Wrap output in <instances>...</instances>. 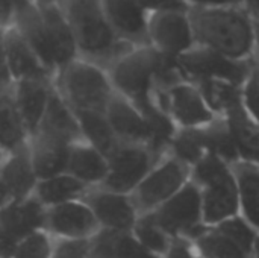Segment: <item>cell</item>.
Returning a JSON list of instances; mask_svg holds the SVG:
<instances>
[{"instance_id":"obj_14","label":"cell","mask_w":259,"mask_h":258,"mask_svg":"<svg viewBox=\"0 0 259 258\" xmlns=\"http://www.w3.org/2000/svg\"><path fill=\"white\" fill-rule=\"evenodd\" d=\"M252 243L253 233L238 219L199 239V246L206 258H246Z\"/></svg>"},{"instance_id":"obj_47","label":"cell","mask_w":259,"mask_h":258,"mask_svg":"<svg viewBox=\"0 0 259 258\" xmlns=\"http://www.w3.org/2000/svg\"><path fill=\"white\" fill-rule=\"evenodd\" d=\"M255 59L259 64V23H256V38H255Z\"/></svg>"},{"instance_id":"obj_24","label":"cell","mask_w":259,"mask_h":258,"mask_svg":"<svg viewBox=\"0 0 259 258\" xmlns=\"http://www.w3.org/2000/svg\"><path fill=\"white\" fill-rule=\"evenodd\" d=\"M90 258H155L127 231L100 228L90 239Z\"/></svg>"},{"instance_id":"obj_20","label":"cell","mask_w":259,"mask_h":258,"mask_svg":"<svg viewBox=\"0 0 259 258\" xmlns=\"http://www.w3.org/2000/svg\"><path fill=\"white\" fill-rule=\"evenodd\" d=\"M35 134L49 137V138H53L67 144H74L83 140L73 109L59 96L56 88L53 90L50 96L46 114Z\"/></svg>"},{"instance_id":"obj_9","label":"cell","mask_w":259,"mask_h":258,"mask_svg":"<svg viewBox=\"0 0 259 258\" xmlns=\"http://www.w3.org/2000/svg\"><path fill=\"white\" fill-rule=\"evenodd\" d=\"M99 230L96 216L82 199L47 208L46 231L53 239L90 240Z\"/></svg>"},{"instance_id":"obj_41","label":"cell","mask_w":259,"mask_h":258,"mask_svg":"<svg viewBox=\"0 0 259 258\" xmlns=\"http://www.w3.org/2000/svg\"><path fill=\"white\" fill-rule=\"evenodd\" d=\"M18 242L0 230V258H14Z\"/></svg>"},{"instance_id":"obj_21","label":"cell","mask_w":259,"mask_h":258,"mask_svg":"<svg viewBox=\"0 0 259 258\" xmlns=\"http://www.w3.org/2000/svg\"><path fill=\"white\" fill-rule=\"evenodd\" d=\"M108 122L120 143L132 144L149 138V126L143 114L123 96L115 93L106 108Z\"/></svg>"},{"instance_id":"obj_40","label":"cell","mask_w":259,"mask_h":258,"mask_svg":"<svg viewBox=\"0 0 259 258\" xmlns=\"http://www.w3.org/2000/svg\"><path fill=\"white\" fill-rule=\"evenodd\" d=\"M27 2L30 0H0V27H11L18 9L23 8Z\"/></svg>"},{"instance_id":"obj_4","label":"cell","mask_w":259,"mask_h":258,"mask_svg":"<svg viewBox=\"0 0 259 258\" xmlns=\"http://www.w3.org/2000/svg\"><path fill=\"white\" fill-rule=\"evenodd\" d=\"M59 6L74 35L79 59L108 71L112 64L134 49L114 32L102 0H64Z\"/></svg>"},{"instance_id":"obj_29","label":"cell","mask_w":259,"mask_h":258,"mask_svg":"<svg viewBox=\"0 0 259 258\" xmlns=\"http://www.w3.org/2000/svg\"><path fill=\"white\" fill-rule=\"evenodd\" d=\"M226 111L229 116V132L237 151L247 160H259V129L249 120L241 100L235 102Z\"/></svg>"},{"instance_id":"obj_2","label":"cell","mask_w":259,"mask_h":258,"mask_svg":"<svg viewBox=\"0 0 259 258\" xmlns=\"http://www.w3.org/2000/svg\"><path fill=\"white\" fill-rule=\"evenodd\" d=\"M11 27L27 41L53 79L79 59L74 35L58 5H36L30 0L18 9Z\"/></svg>"},{"instance_id":"obj_30","label":"cell","mask_w":259,"mask_h":258,"mask_svg":"<svg viewBox=\"0 0 259 258\" xmlns=\"http://www.w3.org/2000/svg\"><path fill=\"white\" fill-rule=\"evenodd\" d=\"M238 181L246 214L256 227H259V170L250 166H240Z\"/></svg>"},{"instance_id":"obj_36","label":"cell","mask_w":259,"mask_h":258,"mask_svg":"<svg viewBox=\"0 0 259 258\" xmlns=\"http://www.w3.org/2000/svg\"><path fill=\"white\" fill-rule=\"evenodd\" d=\"M137 236L140 239V243L146 249H152V251H164L165 249V245H167L165 237L162 236L159 228L149 217L138 222Z\"/></svg>"},{"instance_id":"obj_16","label":"cell","mask_w":259,"mask_h":258,"mask_svg":"<svg viewBox=\"0 0 259 258\" xmlns=\"http://www.w3.org/2000/svg\"><path fill=\"white\" fill-rule=\"evenodd\" d=\"M0 179L9 201L24 199L33 195L38 178L32 164L29 143L12 152L3 154L0 161Z\"/></svg>"},{"instance_id":"obj_31","label":"cell","mask_w":259,"mask_h":258,"mask_svg":"<svg viewBox=\"0 0 259 258\" xmlns=\"http://www.w3.org/2000/svg\"><path fill=\"white\" fill-rule=\"evenodd\" d=\"M197 84L208 103L215 109H228L235 102L241 100L238 85L223 81H202Z\"/></svg>"},{"instance_id":"obj_38","label":"cell","mask_w":259,"mask_h":258,"mask_svg":"<svg viewBox=\"0 0 259 258\" xmlns=\"http://www.w3.org/2000/svg\"><path fill=\"white\" fill-rule=\"evenodd\" d=\"M244 99L252 114L259 120V64L255 65L244 82Z\"/></svg>"},{"instance_id":"obj_12","label":"cell","mask_w":259,"mask_h":258,"mask_svg":"<svg viewBox=\"0 0 259 258\" xmlns=\"http://www.w3.org/2000/svg\"><path fill=\"white\" fill-rule=\"evenodd\" d=\"M82 201L96 216L100 228L114 231H129L135 224L134 205L124 195L99 189H88Z\"/></svg>"},{"instance_id":"obj_22","label":"cell","mask_w":259,"mask_h":258,"mask_svg":"<svg viewBox=\"0 0 259 258\" xmlns=\"http://www.w3.org/2000/svg\"><path fill=\"white\" fill-rule=\"evenodd\" d=\"M71 146L73 144H67L38 134L29 138L30 158L38 181L67 173Z\"/></svg>"},{"instance_id":"obj_43","label":"cell","mask_w":259,"mask_h":258,"mask_svg":"<svg viewBox=\"0 0 259 258\" xmlns=\"http://www.w3.org/2000/svg\"><path fill=\"white\" fill-rule=\"evenodd\" d=\"M11 78L6 68V55H5V29L0 27V79Z\"/></svg>"},{"instance_id":"obj_17","label":"cell","mask_w":259,"mask_h":258,"mask_svg":"<svg viewBox=\"0 0 259 258\" xmlns=\"http://www.w3.org/2000/svg\"><path fill=\"white\" fill-rule=\"evenodd\" d=\"M200 214V196L193 186L184 189L175 199H171L162 210L149 216L158 227L170 233L185 231L193 233Z\"/></svg>"},{"instance_id":"obj_26","label":"cell","mask_w":259,"mask_h":258,"mask_svg":"<svg viewBox=\"0 0 259 258\" xmlns=\"http://www.w3.org/2000/svg\"><path fill=\"white\" fill-rule=\"evenodd\" d=\"M88 189L91 187L85 186L70 173H62L47 179H39L33 195L46 208H52L61 204L82 199Z\"/></svg>"},{"instance_id":"obj_18","label":"cell","mask_w":259,"mask_h":258,"mask_svg":"<svg viewBox=\"0 0 259 258\" xmlns=\"http://www.w3.org/2000/svg\"><path fill=\"white\" fill-rule=\"evenodd\" d=\"M53 90V81L14 82L15 102L23 119V123L26 126V131L29 134V138L38 131Z\"/></svg>"},{"instance_id":"obj_7","label":"cell","mask_w":259,"mask_h":258,"mask_svg":"<svg viewBox=\"0 0 259 258\" xmlns=\"http://www.w3.org/2000/svg\"><path fill=\"white\" fill-rule=\"evenodd\" d=\"M147 35L149 44L153 49L173 59L181 58L197 46L188 9L150 14L147 20Z\"/></svg>"},{"instance_id":"obj_33","label":"cell","mask_w":259,"mask_h":258,"mask_svg":"<svg viewBox=\"0 0 259 258\" xmlns=\"http://www.w3.org/2000/svg\"><path fill=\"white\" fill-rule=\"evenodd\" d=\"M55 239L47 231H38L20 240L14 258H52Z\"/></svg>"},{"instance_id":"obj_50","label":"cell","mask_w":259,"mask_h":258,"mask_svg":"<svg viewBox=\"0 0 259 258\" xmlns=\"http://www.w3.org/2000/svg\"><path fill=\"white\" fill-rule=\"evenodd\" d=\"M2 158H3V152H2V149H0V161H2Z\"/></svg>"},{"instance_id":"obj_11","label":"cell","mask_w":259,"mask_h":258,"mask_svg":"<svg viewBox=\"0 0 259 258\" xmlns=\"http://www.w3.org/2000/svg\"><path fill=\"white\" fill-rule=\"evenodd\" d=\"M47 208L35 195L6 202L0 207V230L17 242L38 231H46Z\"/></svg>"},{"instance_id":"obj_6","label":"cell","mask_w":259,"mask_h":258,"mask_svg":"<svg viewBox=\"0 0 259 258\" xmlns=\"http://www.w3.org/2000/svg\"><path fill=\"white\" fill-rule=\"evenodd\" d=\"M256 64V59L235 61L202 46H196L178 58V65L185 79H193L196 82L223 81L238 87L244 85Z\"/></svg>"},{"instance_id":"obj_32","label":"cell","mask_w":259,"mask_h":258,"mask_svg":"<svg viewBox=\"0 0 259 258\" xmlns=\"http://www.w3.org/2000/svg\"><path fill=\"white\" fill-rule=\"evenodd\" d=\"M143 117L146 119L147 126H149V138H147V141H149L150 151L153 154L161 152L164 149V146L167 144V141L170 140L171 134H173V126H171L170 120L158 108L150 109L149 113L143 114Z\"/></svg>"},{"instance_id":"obj_46","label":"cell","mask_w":259,"mask_h":258,"mask_svg":"<svg viewBox=\"0 0 259 258\" xmlns=\"http://www.w3.org/2000/svg\"><path fill=\"white\" fill-rule=\"evenodd\" d=\"M6 202H9V196H8L6 189H5V186H3V182L0 179V207H3Z\"/></svg>"},{"instance_id":"obj_45","label":"cell","mask_w":259,"mask_h":258,"mask_svg":"<svg viewBox=\"0 0 259 258\" xmlns=\"http://www.w3.org/2000/svg\"><path fill=\"white\" fill-rule=\"evenodd\" d=\"M168 258H191V255H190V252H188V249H187V246L184 243H176L171 248Z\"/></svg>"},{"instance_id":"obj_48","label":"cell","mask_w":259,"mask_h":258,"mask_svg":"<svg viewBox=\"0 0 259 258\" xmlns=\"http://www.w3.org/2000/svg\"><path fill=\"white\" fill-rule=\"evenodd\" d=\"M33 3H36V5H61L64 0H32Z\"/></svg>"},{"instance_id":"obj_37","label":"cell","mask_w":259,"mask_h":258,"mask_svg":"<svg viewBox=\"0 0 259 258\" xmlns=\"http://www.w3.org/2000/svg\"><path fill=\"white\" fill-rule=\"evenodd\" d=\"M52 258H90V240L55 239Z\"/></svg>"},{"instance_id":"obj_25","label":"cell","mask_w":259,"mask_h":258,"mask_svg":"<svg viewBox=\"0 0 259 258\" xmlns=\"http://www.w3.org/2000/svg\"><path fill=\"white\" fill-rule=\"evenodd\" d=\"M185 170L176 163L170 161L140 184L135 192V204L141 208H150L159 201L170 196L184 181Z\"/></svg>"},{"instance_id":"obj_13","label":"cell","mask_w":259,"mask_h":258,"mask_svg":"<svg viewBox=\"0 0 259 258\" xmlns=\"http://www.w3.org/2000/svg\"><path fill=\"white\" fill-rule=\"evenodd\" d=\"M109 24L120 40L138 47L149 44V15L137 0H102Z\"/></svg>"},{"instance_id":"obj_23","label":"cell","mask_w":259,"mask_h":258,"mask_svg":"<svg viewBox=\"0 0 259 258\" xmlns=\"http://www.w3.org/2000/svg\"><path fill=\"white\" fill-rule=\"evenodd\" d=\"M67 173L88 187H100L108 176V158L85 140L77 141L70 149Z\"/></svg>"},{"instance_id":"obj_19","label":"cell","mask_w":259,"mask_h":258,"mask_svg":"<svg viewBox=\"0 0 259 258\" xmlns=\"http://www.w3.org/2000/svg\"><path fill=\"white\" fill-rule=\"evenodd\" d=\"M27 143L29 134L15 102L14 81L3 78L0 79V149L8 154Z\"/></svg>"},{"instance_id":"obj_10","label":"cell","mask_w":259,"mask_h":258,"mask_svg":"<svg viewBox=\"0 0 259 258\" xmlns=\"http://www.w3.org/2000/svg\"><path fill=\"white\" fill-rule=\"evenodd\" d=\"M150 164L152 161L147 151L120 143L115 152L108 158V176L100 187L124 195L137 187Z\"/></svg>"},{"instance_id":"obj_27","label":"cell","mask_w":259,"mask_h":258,"mask_svg":"<svg viewBox=\"0 0 259 258\" xmlns=\"http://www.w3.org/2000/svg\"><path fill=\"white\" fill-rule=\"evenodd\" d=\"M73 113L77 119L82 138L88 144L96 148L102 155L109 158L120 146V141L115 137L108 122L106 113H96V111H73Z\"/></svg>"},{"instance_id":"obj_5","label":"cell","mask_w":259,"mask_h":258,"mask_svg":"<svg viewBox=\"0 0 259 258\" xmlns=\"http://www.w3.org/2000/svg\"><path fill=\"white\" fill-rule=\"evenodd\" d=\"M59 96L73 111L106 113L115 94L108 71L83 59L73 61L55 79Z\"/></svg>"},{"instance_id":"obj_28","label":"cell","mask_w":259,"mask_h":258,"mask_svg":"<svg viewBox=\"0 0 259 258\" xmlns=\"http://www.w3.org/2000/svg\"><path fill=\"white\" fill-rule=\"evenodd\" d=\"M167 99L176 117L187 125L202 123L211 119V114L206 109L202 96L194 87L188 84L181 82L170 88L167 91Z\"/></svg>"},{"instance_id":"obj_44","label":"cell","mask_w":259,"mask_h":258,"mask_svg":"<svg viewBox=\"0 0 259 258\" xmlns=\"http://www.w3.org/2000/svg\"><path fill=\"white\" fill-rule=\"evenodd\" d=\"M240 6L247 11V14L259 23V0H240Z\"/></svg>"},{"instance_id":"obj_49","label":"cell","mask_w":259,"mask_h":258,"mask_svg":"<svg viewBox=\"0 0 259 258\" xmlns=\"http://www.w3.org/2000/svg\"><path fill=\"white\" fill-rule=\"evenodd\" d=\"M256 258H259V242L258 245H256Z\"/></svg>"},{"instance_id":"obj_34","label":"cell","mask_w":259,"mask_h":258,"mask_svg":"<svg viewBox=\"0 0 259 258\" xmlns=\"http://www.w3.org/2000/svg\"><path fill=\"white\" fill-rule=\"evenodd\" d=\"M203 137L205 148H208L214 154L228 160H234L237 157V146L234 143V138L231 132L223 126H214L209 131H205Z\"/></svg>"},{"instance_id":"obj_35","label":"cell","mask_w":259,"mask_h":258,"mask_svg":"<svg viewBox=\"0 0 259 258\" xmlns=\"http://www.w3.org/2000/svg\"><path fill=\"white\" fill-rule=\"evenodd\" d=\"M203 148H205L203 132H197V131L184 132L175 141V151L178 157L185 161H197L202 155Z\"/></svg>"},{"instance_id":"obj_15","label":"cell","mask_w":259,"mask_h":258,"mask_svg":"<svg viewBox=\"0 0 259 258\" xmlns=\"http://www.w3.org/2000/svg\"><path fill=\"white\" fill-rule=\"evenodd\" d=\"M6 68L14 82L20 81H53L52 75L38 59L27 41L14 27L5 29Z\"/></svg>"},{"instance_id":"obj_39","label":"cell","mask_w":259,"mask_h":258,"mask_svg":"<svg viewBox=\"0 0 259 258\" xmlns=\"http://www.w3.org/2000/svg\"><path fill=\"white\" fill-rule=\"evenodd\" d=\"M147 15L164 12V11H181L188 9L185 0H137Z\"/></svg>"},{"instance_id":"obj_3","label":"cell","mask_w":259,"mask_h":258,"mask_svg":"<svg viewBox=\"0 0 259 258\" xmlns=\"http://www.w3.org/2000/svg\"><path fill=\"white\" fill-rule=\"evenodd\" d=\"M197 46L235 61L255 59L256 21L241 6L188 8Z\"/></svg>"},{"instance_id":"obj_1","label":"cell","mask_w":259,"mask_h":258,"mask_svg":"<svg viewBox=\"0 0 259 258\" xmlns=\"http://www.w3.org/2000/svg\"><path fill=\"white\" fill-rule=\"evenodd\" d=\"M115 93L127 99L141 114L156 108L153 94L185 81L178 59L168 58L150 44L134 47L108 70Z\"/></svg>"},{"instance_id":"obj_8","label":"cell","mask_w":259,"mask_h":258,"mask_svg":"<svg viewBox=\"0 0 259 258\" xmlns=\"http://www.w3.org/2000/svg\"><path fill=\"white\" fill-rule=\"evenodd\" d=\"M196 178L208 186L205 196V217L208 222H217L235 213V184L223 163L215 155H209L199 163Z\"/></svg>"},{"instance_id":"obj_42","label":"cell","mask_w":259,"mask_h":258,"mask_svg":"<svg viewBox=\"0 0 259 258\" xmlns=\"http://www.w3.org/2000/svg\"><path fill=\"white\" fill-rule=\"evenodd\" d=\"M188 8H214V6H240V0H185Z\"/></svg>"}]
</instances>
